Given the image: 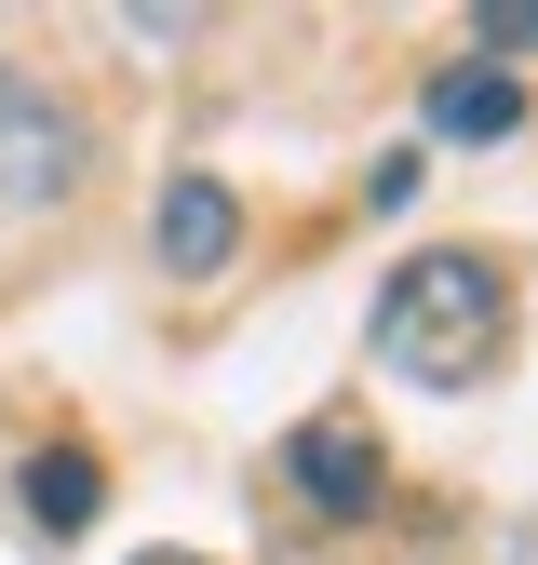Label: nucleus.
<instances>
[{
	"mask_svg": "<svg viewBox=\"0 0 538 565\" xmlns=\"http://www.w3.org/2000/svg\"><path fill=\"white\" fill-rule=\"evenodd\" d=\"M149 243H162V269H175V282H216V269H229V243H243V202H229L216 175H175V189H162V216H149Z\"/></svg>",
	"mask_w": 538,
	"mask_h": 565,
	"instance_id": "obj_4",
	"label": "nucleus"
},
{
	"mask_svg": "<svg viewBox=\"0 0 538 565\" xmlns=\"http://www.w3.org/2000/svg\"><path fill=\"white\" fill-rule=\"evenodd\" d=\"M512 350V269L471 256V243H431L377 282V364L418 377V391H471Z\"/></svg>",
	"mask_w": 538,
	"mask_h": 565,
	"instance_id": "obj_1",
	"label": "nucleus"
},
{
	"mask_svg": "<svg viewBox=\"0 0 538 565\" xmlns=\"http://www.w3.org/2000/svg\"><path fill=\"white\" fill-rule=\"evenodd\" d=\"M418 108H431V135H444V149H498V135L525 121L512 67H471V54H458V67H431V95H418Z\"/></svg>",
	"mask_w": 538,
	"mask_h": 565,
	"instance_id": "obj_5",
	"label": "nucleus"
},
{
	"mask_svg": "<svg viewBox=\"0 0 538 565\" xmlns=\"http://www.w3.org/2000/svg\"><path fill=\"white\" fill-rule=\"evenodd\" d=\"M283 471H297V499H310L323 525H364V512H377V484H390V458H377L364 417H297Z\"/></svg>",
	"mask_w": 538,
	"mask_h": 565,
	"instance_id": "obj_3",
	"label": "nucleus"
},
{
	"mask_svg": "<svg viewBox=\"0 0 538 565\" xmlns=\"http://www.w3.org/2000/svg\"><path fill=\"white\" fill-rule=\"evenodd\" d=\"M538 54V0H498V14H471V67H512Z\"/></svg>",
	"mask_w": 538,
	"mask_h": 565,
	"instance_id": "obj_7",
	"label": "nucleus"
},
{
	"mask_svg": "<svg viewBox=\"0 0 538 565\" xmlns=\"http://www.w3.org/2000/svg\"><path fill=\"white\" fill-rule=\"evenodd\" d=\"M14 512H28V525H41V539H82V525H95V512H108V471H95V458H82V445H41V458H28V471H14Z\"/></svg>",
	"mask_w": 538,
	"mask_h": 565,
	"instance_id": "obj_6",
	"label": "nucleus"
},
{
	"mask_svg": "<svg viewBox=\"0 0 538 565\" xmlns=\"http://www.w3.org/2000/svg\"><path fill=\"white\" fill-rule=\"evenodd\" d=\"M82 189V121H67L14 54H0V230H28V216H54V202Z\"/></svg>",
	"mask_w": 538,
	"mask_h": 565,
	"instance_id": "obj_2",
	"label": "nucleus"
}]
</instances>
